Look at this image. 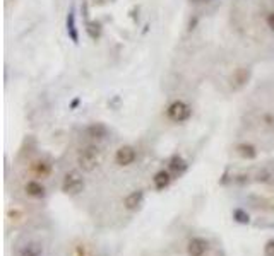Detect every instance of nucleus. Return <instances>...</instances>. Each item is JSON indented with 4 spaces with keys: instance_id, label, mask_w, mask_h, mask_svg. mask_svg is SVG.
Here are the masks:
<instances>
[{
    "instance_id": "nucleus-6",
    "label": "nucleus",
    "mask_w": 274,
    "mask_h": 256,
    "mask_svg": "<svg viewBox=\"0 0 274 256\" xmlns=\"http://www.w3.org/2000/svg\"><path fill=\"white\" fill-rule=\"evenodd\" d=\"M142 203H144V193H142L141 190L132 192L123 200V205H125V208H129V210H137V208H141Z\"/></svg>"
},
{
    "instance_id": "nucleus-14",
    "label": "nucleus",
    "mask_w": 274,
    "mask_h": 256,
    "mask_svg": "<svg viewBox=\"0 0 274 256\" xmlns=\"http://www.w3.org/2000/svg\"><path fill=\"white\" fill-rule=\"evenodd\" d=\"M233 219L237 220L238 224H249L250 222L249 213H247L245 210H242V208H235V210H233Z\"/></svg>"
},
{
    "instance_id": "nucleus-5",
    "label": "nucleus",
    "mask_w": 274,
    "mask_h": 256,
    "mask_svg": "<svg viewBox=\"0 0 274 256\" xmlns=\"http://www.w3.org/2000/svg\"><path fill=\"white\" fill-rule=\"evenodd\" d=\"M207 251V241L202 238H192L188 241L187 246V253L188 256H204Z\"/></svg>"
},
{
    "instance_id": "nucleus-3",
    "label": "nucleus",
    "mask_w": 274,
    "mask_h": 256,
    "mask_svg": "<svg viewBox=\"0 0 274 256\" xmlns=\"http://www.w3.org/2000/svg\"><path fill=\"white\" fill-rule=\"evenodd\" d=\"M190 106L183 101H173L167 110V116L175 123H183L190 118Z\"/></svg>"
},
{
    "instance_id": "nucleus-17",
    "label": "nucleus",
    "mask_w": 274,
    "mask_h": 256,
    "mask_svg": "<svg viewBox=\"0 0 274 256\" xmlns=\"http://www.w3.org/2000/svg\"><path fill=\"white\" fill-rule=\"evenodd\" d=\"M266 24L269 26V29L274 31V10H271V12L266 15Z\"/></svg>"
},
{
    "instance_id": "nucleus-18",
    "label": "nucleus",
    "mask_w": 274,
    "mask_h": 256,
    "mask_svg": "<svg viewBox=\"0 0 274 256\" xmlns=\"http://www.w3.org/2000/svg\"><path fill=\"white\" fill-rule=\"evenodd\" d=\"M194 2H200V0H194Z\"/></svg>"
},
{
    "instance_id": "nucleus-11",
    "label": "nucleus",
    "mask_w": 274,
    "mask_h": 256,
    "mask_svg": "<svg viewBox=\"0 0 274 256\" xmlns=\"http://www.w3.org/2000/svg\"><path fill=\"white\" fill-rule=\"evenodd\" d=\"M237 154L244 159H249V161H252V159L257 157L256 147L250 145V143H240V145H237Z\"/></svg>"
},
{
    "instance_id": "nucleus-16",
    "label": "nucleus",
    "mask_w": 274,
    "mask_h": 256,
    "mask_svg": "<svg viewBox=\"0 0 274 256\" xmlns=\"http://www.w3.org/2000/svg\"><path fill=\"white\" fill-rule=\"evenodd\" d=\"M69 21H71V24H69V29H71V36H72V40H77V33H76V28H74V15H69Z\"/></svg>"
},
{
    "instance_id": "nucleus-8",
    "label": "nucleus",
    "mask_w": 274,
    "mask_h": 256,
    "mask_svg": "<svg viewBox=\"0 0 274 256\" xmlns=\"http://www.w3.org/2000/svg\"><path fill=\"white\" fill-rule=\"evenodd\" d=\"M168 168H170V173H172L173 176L179 178V176H182L185 171H187V162H185L180 156H173L172 159H170Z\"/></svg>"
},
{
    "instance_id": "nucleus-1",
    "label": "nucleus",
    "mask_w": 274,
    "mask_h": 256,
    "mask_svg": "<svg viewBox=\"0 0 274 256\" xmlns=\"http://www.w3.org/2000/svg\"><path fill=\"white\" fill-rule=\"evenodd\" d=\"M99 156H101V152H99L98 147L88 145V147H84V149H81L79 154H77V164H79V168L83 171L91 173V171H94L98 168Z\"/></svg>"
},
{
    "instance_id": "nucleus-4",
    "label": "nucleus",
    "mask_w": 274,
    "mask_h": 256,
    "mask_svg": "<svg viewBox=\"0 0 274 256\" xmlns=\"http://www.w3.org/2000/svg\"><path fill=\"white\" fill-rule=\"evenodd\" d=\"M136 149L130 145H122L120 149L115 154V162L118 166H130L134 161H136Z\"/></svg>"
},
{
    "instance_id": "nucleus-19",
    "label": "nucleus",
    "mask_w": 274,
    "mask_h": 256,
    "mask_svg": "<svg viewBox=\"0 0 274 256\" xmlns=\"http://www.w3.org/2000/svg\"><path fill=\"white\" fill-rule=\"evenodd\" d=\"M271 227H274V224H273V226H271Z\"/></svg>"
},
{
    "instance_id": "nucleus-12",
    "label": "nucleus",
    "mask_w": 274,
    "mask_h": 256,
    "mask_svg": "<svg viewBox=\"0 0 274 256\" xmlns=\"http://www.w3.org/2000/svg\"><path fill=\"white\" fill-rule=\"evenodd\" d=\"M106 127L101 125V123H94V125H91L88 128V135H90L91 138H96V140H101V138L106 137Z\"/></svg>"
},
{
    "instance_id": "nucleus-7",
    "label": "nucleus",
    "mask_w": 274,
    "mask_h": 256,
    "mask_svg": "<svg viewBox=\"0 0 274 256\" xmlns=\"http://www.w3.org/2000/svg\"><path fill=\"white\" fill-rule=\"evenodd\" d=\"M31 171H33V174H36L38 178H46L52 173V164H50L48 161H45V159H38V161H34L33 164H31Z\"/></svg>"
},
{
    "instance_id": "nucleus-10",
    "label": "nucleus",
    "mask_w": 274,
    "mask_h": 256,
    "mask_svg": "<svg viewBox=\"0 0 274 256\" xmlns=\"http://www.w3.org/2000/svg\"><path fill=\"white\" fill-rule=\"evenodd\" d=\"M26 193L29 196H34V198H41V196H45V186L40 181H28L26 183Z\"/></svg>"
},
{
    "instance_id": "nucleus-2",
    "label": "nucleus",
    "mask_w": 274,
    "mask_h": 256,
    "mask_svg": "<svg viewBox=\"0 0 274 256\" xmlns=\"http://www.w3.org/2000/svg\"><path fill=\"white\" fill-rule=\"evenodd\" d=\"M84 190V178L83 174L79 173V171H69L67 174H65L64 181H62V192L65 193V195H79L81 192Z\"/></svg>"
},
{
    "instance_id": "nucleus-9",
    "label": "nucleus",
    "mask_w": 274,
    "mask_h": 256,
    "mask_svg": "<svg viewBox=\"0 0 274 256\" xmlns=\"http://www.w3.org/2000/svg\"><path fill=\"white\" fill-rule=\"evenodd\" d=\"M172 181V173L170 171H160V173L154 174L153 183L156 186V190H165Z\"/></svg>"
},
{
    "instance_id": "nucleus-15",
    "label": "nucleus",
    "mask_w": 274,
    "mask_h": 256,
    "mask_svg": "<svg viewBox=\"0 0 274 256\" xmlns=\"http://www.w3.org/2000/svg\"><path fill=\"white\" fill-rule=\"evenodd\" d=\"M264 253L266 256H274V239L268 241V244H266V248H264Z\"/></svg>"
},
{
    "instance_id": "nucleus-13",
    "label": "nucleus",
    "mask_w": 274,
    "mask_h": 256,
    "mask_svg": "<svg viewBox=\"0 0 274 256\" xmlns=\"http://www.w3.org/2000/svg\"><path fill=\"white\" fill-rule=\"evenodd\" d=\"M41 255H43V250H41V246L38 243L26 244L21 251V256H41Z\"/></svg>"
}]
</instances>
